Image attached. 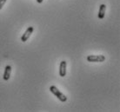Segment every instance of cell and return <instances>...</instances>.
Returning <instances> with one entry per match:
<instances>
[{
  "label": "cell",
  "mask_w": 120,
  "mask_h": 112,
  "mask_svg": "<svg viewBox=\"0 0 120 112\" xmlns=\"http://www.w3.org/2000/svg\"><path fill=\"white\" fill-rule=\"evenodd\" d=\"M50 91H51L54 96H56V97L58 98V100L61 101V102L64 103V102L67 101V97H66L65 95H64L56 86H54V85H51V87H50Z\"/></svg>",
  "instance_id": "cell-1"
},
{
  "label": "cell",
  "mask_w": 120,
  "mask_h": 112,
  "mask_svg": "<svg viewBox=\"0 0 120 112\" xmlns=\"http://www.w3.org/2000/svg\"><path fill=\"white\" fill-rule=\"evenodd\" d=\"M87 61L90 63H102L105 61V57L104 55H89Z\"/></svg>",
  "instance_id": "cell-2"
},
{
  "label": "cell",
  "mask_w": 120,
  "mask_h": 112,
  "mask_svg": "<svg viewBox=\"0 0 120 112\" xmlns=\"http://www.w3.org/2000/svg\"><path fill=\"white\" fill-rule=\"evenodd\" d=\"M33 30H34V28H33L32 26H30V27H28L27 29H26V30L24 31V33L21 36L22 42H26V41L30 38V36H31Z\"/></svg>",
  "instance_id": "cell-3"
},
{
  "label": "cell",
  "mask_w": 120,
  "mask_h": 112,
  "mask_svg": "<svg viewBox=\"0 0 120 112\" xmlns=\"http://www.w3.org/2000/svg\"><path fill=\"white\" fill-rule=\"evenodd\" d=\"M66 61H61L59 65V76L64 77V76H66Z\"/></svg>",
  "instance_id": "cell-4"
},
{
  "label": "cell",
  "mask_w": 120,
  "mask_h": 112,
  "mask_svg": "<svg viewBox=\"0 0 120 112\" xmlns=\"http://www.w3.org/2000/svg\"><path fill=\"white\" fill-rule=\"evenodd\" d=\"M11 65H6L4 68V72L3 78L4 81H8L11 77Z\"/></svg>",
  "instance_id": "cell-5"
},
{
  "label": "cell",
  "mask_w": 120,
  "mask_h": 112,
  "mask_svg": "<svg viewBox=\"0 0 120 112\" xmlns=\"http://www.w3.org/2000/svg\"><path fill=\"white\" fill-rule=\"evenodd\" d=\"M105 11H106V5H105V4H102L100 5V7H99L98 15L99 19H103V18H105Z\"/></svg>",
  "instance_id": "cell-6"
},
{
  "label": "cell",
  "mask_w": 120,
  "mask_h": 112,
  "mask_svg": "<svg viewBox=\"0 0 120 112\" xmlns=\"http://www.w3.org/2000/svg\"><path fill=\"white\" fill-rule=\"evenodd\" d=\"M6 1H7V0H0V10L4 7V4L6 3Z\"/></svg>",
  "instance_id": "cell-7"
},
{
  "label": "cell",
  "mask_w": 120,
  "mask_h": 112,
  "mask_svg": "<svg viewBox=\"0 0 120 112\" xmlns=\"http://www.w3.org/2000/svg\"><path fill=\"white\" fill-rule=\"evenodd\" d=\"M43 1H44V0H37V2H38V4H42Z\"/></svg>",
  "instance_id": "cell-8"
}]
</instances>
